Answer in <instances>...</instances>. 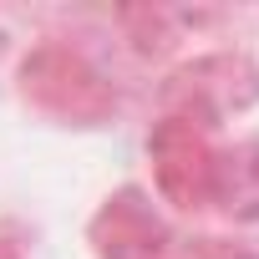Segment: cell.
Listing matches in <instances>:
<instances>
[{"label":"cell","mask_w":259,"mask_h":259,"mask_svg":"<svg viewBox=\"0 0 259 259\" xmlns=\"http://www.w3.org/2000/svg\"><path fill=\"white\" fill-rule=\"evenodd\" d=\"M173 259H259V249L234 244V239H193V244L178 249Z\"/></svg>","instance_id":"6"},{"label":"cell","mask_w":259,"mask_h":259,"mask_svg":"<svg viewBox=\"0 0 259 259\" xmlns=\"http://www.w3.org/2000/svg\"><path fill=\"white\" fill-rule=\"evenodd\" d=\"M208 213H219L234 229H254L259 224V133H244L234 143H219Z\"/></svg>","instance_id":"5"},{"label":"cell","mask_w":259,"mask_h":259,"mask_svg":"<svg viewBox=\"0 0 259 259\" xmlns=\"http://www.w3.org/2000/svg\"><path fill=\"white\" fill-rule=\"evenodd\" d=\"M87 249H92V259H173L178 239H173V224L153 203L148 188L122 183L92 208Z\"/></svg>","instance_id":"4"},{"label":"cell","mask_w":259,"mask_h":259,"mask_svg":"<svg viewBox=\"0 0 259 259\" xmlns=\"http://www.w3.org/2000/svg\"><path fill=\"white\" fill-rule=\"evenodd\" d=\"M158 97H163V112L219 127V122L244 117L249 107H259V61L249 51H239V46L188 56V61H178L168 71Z\"/></svg>","instance_id":"2"},{"label":"cell","mask_w":259,"mask_h":259,"mask_svg":"<svg viewBox=\"0 0 259 259\" xmlns=\"http://www.w3.org/2000/svg\"><path fill=\"white\" fill-rule=\"evenodd\" d=\"M16 87L41 117H56L66 127H102L117 117V87L87 51L66 41L31 46L16 66Z\"/></svg>","instance_id":"1"},{"label":"cell","mask_w":259,"mask_h":259,"mask_svg":"<svg viewBox=\"0 0 259 259\" xmlns=\"http://www.w3.org/2000/svg\"><path fill=\"white\" fill-rule=\"evenodd\" d=\"M219 127H203L193 117L163 112L148 133V163L158 198L173 203L178 213H208L213 193V163H219Z\"/></svg>","instance_id":"3"}]
</instances>
